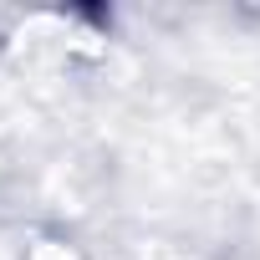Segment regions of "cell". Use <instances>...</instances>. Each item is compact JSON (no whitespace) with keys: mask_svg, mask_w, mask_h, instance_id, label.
I'll return each mask as SVG.
<instances>
[{"mask_svg":"<svg viewBox=\"0 0 260 260\" xmlns=\"http://www.w3.org/2000/svg\"><path fill=\"white\" fill-rule=\"evenodd\" d=\"M31 260H72V255H67L61 245H36V255H31Z\"/></svg>","mask_w":260,"mask_h":260,"instance_id":"1","label":"cell"}]
</instances>
